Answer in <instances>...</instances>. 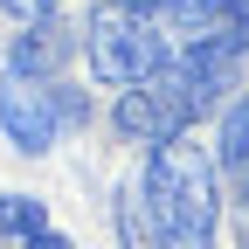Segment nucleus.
Here are the masks:
<instances>
[{
    "instance_id": "obj_1",
    "label": "nucleus",
    "mask_w": 249,
    "mask_h": 249,
    "mask_svg": "<svg viewBox=\"0 0 249 249\" xmlns=\"http://www.w3.org/2000/svg\"><path fill=\"white\" fill-rule=\"evenodd\" d=\"M139 201L152 214L166 249H214V201H222V166L208 160L194 139H173L160 145L152 160L139 166Z\"/></svg>"
},
{
    "instance_id": "obj_2",
    "label": "nucleus",
    "mask_w": 249,
    "mask_h": 249,
    "mask_svg": "<svg viewBox=\"0 0 249 249\" xmlns=\"http://www.w3.org/2000/svg\"><path fill=\"white\" fill-rule=\"evenodd\" d=\"M83 55H90V70H97V83L139 90V83H160L180 62V42L139 7V0H111V7H97L83 21Z\"/></svg>"
},
{
    "instance_id": "obj_3",
    "label": "nucleus",
    "mask_w": 249,
    "mask_h": 249,
    "mask_svg": "<svg viewBox=\"0 0 249 249\" xmlns=\"http://www.w3.org/2000/svg\"><path fill=\"white\" fill-rule=\"evenodd\" d=\"M70 118H76V97L55 90L49 76H28V70H7V76H0V124H7V139L21 152H49Z\"/></svg>"
},
{
    "instance_id": "obj_4",
    "label": "nucleus",
    "mask_w": 249,
    "mask_h": 249,
    "mask_svg": "<svg viewBox=\"0 0 249 249\" xmlns=\"http://www.w3.org/2000/svg\"><path fill=\"white\" fill-rule=\"evenodd\" d=\"M139 7L160 21L180 49H201L214 35H235V28H229V7H235V0H139Z\"/></svg>"
},
{
    "instance_id": "obj_5",
    "label": "nucleus",
    "mask_w": 249,
    "mask_h": 249,
    "mask_svg": "<svg viewBox=\"0 0 249 249\" xmlns=\"http://www.w3.org/2000/svg\"><path fill=\"white\" fill-rule=\"evenodd\" d=\"M214 166H222V180L249 187V97L229 104V118H222V145H214Z\"/></svg>"
},
{
    "instance_id": "obj_6",
    "label": "nucleus",
    "mask_w": 249,
    "mask_h": 249,
    "mask_svg": "<svg viewBox=\"0 0 249 249\" xmlns=\"http://www.w3.org/2000/svg\"><path fill=\"white\" fill-rule=\"evenodd\" d=\"M62 49H70V42H62V28H55V21H35V28H28V35L14 42V62H7V70H28V76H49L55 62H62Z\"/></svg>"
},
{
    "instance_id": "obj_7",
    "label": "nucleus",
    "mask_w": 249,
    "mask_h": 249,
    "mask_svg": "<svg viewBox=\"0 0 249 249\" xmlns=\"http://www.w3.org/2000/svg\"><path fill=\"white\" fill-rule=\"evenodd\" d=\"M118 229H124V249H166L160 229H152V214L139 201V187H124V201H118Z\"/></svg>"
},
{
    "instance_id": "obj_8",
    "label": "nucleus",
    "mask_w": 249,
    "mask_h": 249,
    "mask_svg": "<svg viewBox=\"0 0 249 249\" xmlns=\"http://www.w3.org/2000/svg\"><path fill=\"white\" fill-rule=\"evenodd\" d=\"M0 7H7L14 21H28V28H35V21H55V0H0Z\"/></svg>"
},
{
    "instance_id": "obj_9",
    "label": "nucleus",
    "mask_w": 249,
    "mask_h": 249,
    "mask_svg": "<svg viewBox=\"0 0 249 249\" xmlns=\"http://www.w3.org/2000/svg\"><path fill=\"white\" fill-rule=\"evenodd\" d=\"M229 28H235V42L249 49V0H235V7H229Z\"/></svg>"
},
{
    "instance_id": "obj_10",
    "label": "nucleus",
    "mask_w": 249,
    "mask_h": 249,
    "mask_svg": "<svg viewBox=\"0 0 249 249\" xmlns=\"http://www.w3.org/2000/svg\"><path fill=\"white\" fill-rule=\"evenodd\" d=\"M21 249H70V235H55V229H42L35 242H21Z\"/></svg>"
},
{
    "instance_id": "obj_11",
    "label": "nucleus",
    "mask_w": 249,
    "mask_h": 249,
    "mask_svg": "<svg viewBox=\"0 0 249 249\" xmlns=\"http://www.w3.org/2000/svg\"><path fill=\"white\" fill-rule=\"evenodd\" d=\"M242 249H249V214H242Z\"/></svg>"
}]
</instances>
